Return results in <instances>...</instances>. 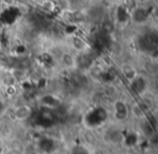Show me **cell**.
Returning a JSON list of instances; mask_svg holds the SVG:
<instances>
[{"label":"cell","mask_w":158,"mask_h":154,"mask_svg":"<svg viewBox=\"0 0 158 154\" xmlns=\"http://www.w3.org/2000/svg\"><path fill=\"white\" fill-rule=\"evenodd\" d=\"M70 50L75 54H88L92 51V44L85 37L81 35H73L69 39Z\"/></svg>","instance_id":"obj_1"},{"label":"cell","mask_w":158,"mask_h":154,"mask_svg":"<svg viewBox=\"0 0 158 154\" xmlns=\"http://www.w3.org/2000/svg\"><path fill=\"white\" fill-rule=\"evenodd\" d=\"M113 114L115 117V120L119 123L126 121L130 114V108L127 106L126 101L122 99H116L113 106Z\"/></svg>","instance_id":"obj_2"},{"label":"cell","mask_w":158,"mask_h":154,"mask_svg":"<svg viewBox=\"0 0 158 154\" xmlns=\"http://www.w3.org/2000/svg\"><path fill=\"white\" fill-rule=\"evenodd\" d=\"M59 62L67 70H73L77 68V56L71 50L63 51L59 55Z\"/></svg>","instance_id":"obj_3"},{"label":"cell","mask_w":158,"mask_h":154,"mask_svg":"<svg viewBox=\"0 0 158 154\" xmlns=\"http://www.w3.org/2000/svg\"><path fill=\"white\" fill-rule=\"evenodd\" d=\"M67 6L72 12H83L92 6V0H67Z\"/></svg>","instance_id":"obj_4"},{"label":"cell","mask_w":158,"mask_h":154,"mask_svg":"<svg viewBox=\"0 0 158 154\" xmlns=\"http://www.w3.org/2000/svg\"><path fill=\"white\" fill-rule=\"evenodd\" d=\"M14 118L17 120V121L24 122L26 120H28L32 114V109L30 108L28 105H21V106L16 107L14 109Z\"/></svg>","instance_id":"obj_5"},{"label":"cell","mask_w":158,"mask_h":154,"mask_svg":"<svg viewBox=\"0 0 158 154\" xmlns=\"http://www.w3.org/2000/svg\"><path fill=\"white\" fill-rule=\"evenodd\" d=\"M0 82H1L6 88H11V86H14L15 84H16L17 79L13 72H11V71H9V70H3V69H1V70H0Z\"/></svg>","instance_id":"obj_6"},{"label":"cell","mask_w":158,"mask_h":154,"mask_svg":"<svg viewBox=\"0 0 158 154\" xmlns=\"http://www.w3.org/2000/svg\"><path fill=\"white\" fill-rule=\"evenodd\" d=\"M2 10V0H0V11Z\"/></svg>","instance_id":"obj_7"}]
</instances>
